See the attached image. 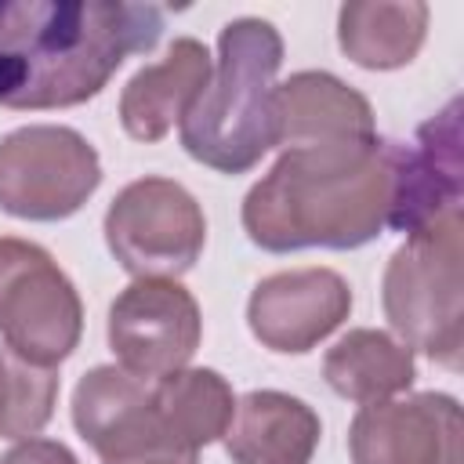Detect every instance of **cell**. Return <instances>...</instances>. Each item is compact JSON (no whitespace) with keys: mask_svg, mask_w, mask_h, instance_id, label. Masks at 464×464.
Instances as JSON below:
<instances>
[{"mask_svg":"<svg viewBox=\"0 0 464 464\" xmlns=\"http://www.w3.org/2000/svg\"><path fill=\"white\" fill-rule=\"evenodd\" d=\"M272 130L279 149H337L381 141L370 102L334 72L315 69L276 83Z\"/></svg>","mask_w":464,"mask_h":464,"instance_id":"cell-13","label":"cell"},{"mask_svg":"<svg viewBox=\"0 0 464 464\" xmlns=\"http://www.w3.org/2000/svg\"><path fill=\"white\" fill-rule=\"evenodd\" d=\"M210 80V51L196 36H178L156 65L130 76L120 94V123L134 141H160L196 105Z\"/></svg>","mask_w":464,"mask_h":464,"instance_id":"cell-14","label":"cell"},{"mask_svg":"<svg viewBox=\"0 0 464 464\" xmlns=\"http://www.w3.org/2000/svg\"><path fill=\"white\" fill-rule=\"evenodd\" d=\"M72 424L102 464H199L152 406V388L123 366H94L72 392Z\"/></svg>","mask_w":464,"mask_h":464,"instance_id":"cell-8","label":"cell"},{"mask_svg":"<svg viewBox=\"0 0 464 464\" xmlns=\"http://www.w3.org/2000/svg\"><path fill=\"white\" fill-rule=\"evenodd\" d=\"M102 185L94 145L54 123L18 127L0 141V210L22 221L72 218Z\"/></svg>","mask_w":464,"mask_h":464,"instance_id":"cell-7","label":"cell"},{"mask_svg":"<svg viewBox=\"0 0 464 464\" xmlns=\"http://www.w3.org/2000/svg\"><path fill=\"white\" fill-rule=\"evenodd\" d=\"M160 33L163 11L156 4L0 0V105H80L130 54L156 47Z\"/></svg>","mask_w":464,"mask_h":464,"instance_id":"cell-1","label":"cell"},{"mask_svg":"<svg viewBox=\"0 0 464 464\" xmlns=\"http://www.w3.org/2000/svg\"><path fill=\"white\" fill-rule=\"evenodd\" d=\"M283 36L265 18H236L218 33V69L181 120L185 152L221 174H246L276 149L272 91Z\"/></svg>","mask_w":464,"mask_h":464,"instance_id":"cell-3","label":"cell"},{"mask_svg":"<svg viewBox=\"0 0 464 464\" xmlns=\"http://www.w3.org/2000/svg\"><path fill=\"white\" fill-rule=\"evenodd\" d=\"M319 413L286 392H246L225 431L232 464H308L319 446Z\"/></svg>","mask_w":464,"mask_h":464,"instance_id":"cell-15","label":"cell"},{"mask_svg":"<svg viewBox=\"0 0 464 464\" xmlns=\"http://www.w3.org/2000/svg\"><path fill=\"white\" fill-rule=\"evenodd\" d=\"M0 464H80V460L69 446L54 439H22L0 457Z\"/></svg>","mask_w":464,"mask_h":464,"instance_id":"cell-20","label":"cell"},{"mask_svg":"<svg viewBox=\"0 0 464 464\" xmlns=\"http://www.w3.org/2000/svg\"><path fill=\"white\" fill-rule=\"evenodd\" d=\"M352 312V286L334 268H290L265 276L250 301V334L279 355H304Z\"/></svg>","mask_w":464,"mask_h":464,"instance_id":"cell-11","label":"cell"},{"mask_svg":"<svg viewBox=\"0 0 464 464\" xmlns=\"http://www.w3.org/2000/svg\"><path fill=\"white\" fill-rule=\"evenodd\" d=\"M460 214L406 236L392 254L381 283V301L392 330L406 348L457 370L464 348V276H460Z\"/></svg>","mask_w":464,"mask_h":464,"instance_id":"cell-4","label":"cell"},{"mask_svg":"<svg viewBox=\"0 0 464 464\" xmlns=\"http://www.w3.org/2000/svg\"><path fill=\"white\" fill-rule=\"evenodd\" d=\"M352 464H464V424L453 395L417 392L366 402L348 428Z\"/></svg>","mask_w":464,"mask_h":464,"instance_id":"cell-10","label":"cell"},{"mask_svg":"<svg viewBox=\"0 0 464 464\" xmlns=\"http://www.w3.org/2000/svg\"><path fill=\"white\" fill-rule=\"evenodd\" d=\"M58 399L54 370L33 366L14 352H0V435L4 439H29L36 435Z\"/></svg>","mask_w":464,"mask_h":464,"instance_id":"cell-19","label":"cell"},{"mask_svg":"<svg viewBox=\"0 0 464 464\" xmlns=\"http://www.w3.org/2000/svg\"><path fill=\"white\" fill-rule=\"evenodd\" d=\"M428 33V4H344L337 11V44L359 69H402L417 58Z\"/></svg>","mask_w":464,"mask_h":464,"instance_id":"cell-17","label":"cell"},{"mask_svg":"<svg viewBox=\"0 0 464 464\" xmlns=\"http://www.w3.org/2000/svg\"><path fill=\"white\" fill-rule=\"evenodd\" d=\"M323 377L341 399L366 406V402H384L406 392L417 377V362H413V352L392 334L359 326V330H348L326 352Z\"/></svg>","mask_w":464,"mask_h":464,"instance_id":"cell-16","label":"cell"},{"mask_svg":"<svg viewBox=\"0 0 464 464\" xmlns=\"http://www.w3.org/2000/svg\"><path fill=\"white\" fill-rule=\"evenodd\" d=\"M105 243L134 279H178L203 254L207 218L185 185L138 178L109 203Z\"/></svg>","mask_w":464,"mask_h":464,"instance_id":"cell-6","label":"cell"},{"mask_svg":"<svg viewBox=\"0 0 464 464\" xmlns=\"http://www.w3.org/2000/svg\"><path fill=\"white\" fill-rule=\"evenodd\" d=\"M395 196V145L283 149L246 192L243 228L272 254L304 246L355 250L388 225Z\"/></svg>","mask_w":464,"mask_h":464,"instance_id":"cell-2","label":"cell"},{"mask_svg":"<svg viewBox=\"0 0 464 464\" xmlns=\"http://www.w3.org/2000/svg\"><path fill=\"white\" fill-rule=\"evenodd\" d=\"M83 334V304L58 261L29 243L0 239V337L18 359L54 370Z\"/></svg>","mask_w":464,"mask_h":464,"instance_id":"cell-5","label":"cell"},{"mask_svg":"<svg viewBox=\"0 0 464 464\" xmlns=\"http://www.w3.org/2000/svg\"><path fill=\"white\" fill-rule=\"evenodd\" d=\"M199 337V304L178 279H134L109 308V348L141 381L185 370Z\"/></svg>","mask_w":464,"mask_h":464,"instance_id":"cell-9","label":"cell"},{"mask_svg":"<svg viewBox=\"0 0 464 464\" xmlns=\"http://www.w3.org/2000/svg\"><path fill=\"white\" fill-rule=\"evenodd\" d=\"M460 105L450 102L417 130L410 149L395 145V196L388 225L413 236L460 214Z\"/></svg>","mask_w":464,"mask_h":464,"instance_id":"cell-12","label":"cell"},{"mask_svg":"<svg viewBox=\"0 0 464 464\" xmlns=\"http://www.w3.org/2000/svg\"><path fill=\"white\" fill-rule=\"evenodd\" d=\"M152 406L167 431L181 446L199 453L203 446L225 439L236 413V395L218 370L185 366L160 377V384L152 388Z\"/></svg>","mask_w":464,"mask_h":464,"instance_id":"cell-18","label":"cell"}]
</instances>
